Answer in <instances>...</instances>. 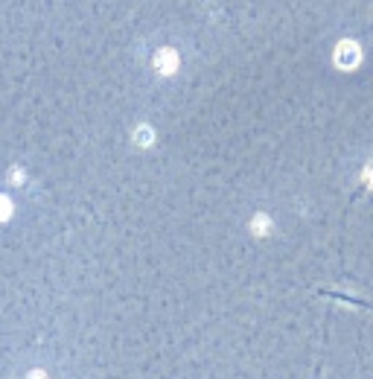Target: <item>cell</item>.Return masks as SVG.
Segmentation results:
<instances>
[{"mask_svg": "<svg viewBox=\"0 0 373 379\" xmlns=\"http://www.w3.org/2000/svg\"><path fill=\"white\" fill-rule=\"evenodd\" d=\"M152 141H155V131L149 126H140V129L134 131V143L137 146H152Z\"/></svg>", "mask_w": 373, "mask_h": 379, "instance_id": "3957f363", "label": "cell"}, {"mask_svg": "<svg viewBox=\"0 0 373 379\" xmlns=\"http://www.w3.org/2000/svg\"><path fill=\"white\" fill-rule=\"evenodd\" d=\"M268 228H271L268 216H254V233H266Z\"/></svg>", "mask_w": 373, "mask_h": 379, "instance_id": "5b68a950", "label": "cell"}, {"mask_svg": "<svg viewBox=\"0 0 373 379\" xmlns=\"http://www.w3.org/2000/svg\"><path fill=\"white\" fill-rule=\"evenodd\" d=\"M27 379H47V373H44V371H32Z\"/></svg>", "mask_w": 373, "mask_h": 379, "instance_id": "8992f818", "label": "cell"}, {"mask_svg": "<svg viewBox=\"0 0 373 379\" xmlns=\"http://www.w3.org/2000/svg\"><path fill=\"white\" fill-rule=\"evenodd\" d=\"M155 68H158V73H164V76L175 73V68H178V56H175V50H158V56H155Z\"/></svg>", "mask_w": 373, "mask_h": 379, "instance_id": "7a4b0ae2", "label": "cell"}, {"mask_svg": "<svg viewBox=\"0 0 373 379\" xmlns=\"http://www.w3.org/2000/svg\"><path fill=\"white\" fill-rule=\"evenodd\" d=\"M362 62V50L356 41H350V38H344V41L336 47V65L341 70H350V68H356Z\"/></svg>", "mask_w": 373, "mask_h": 379, "instance_id": "6da1fadb", "label": "cell"}, {"mask_svg": "<svg viewBox=\"0 0 373 379\" xmlns=\"http://www.w3.org/2000/svg\"><path fill=\"white\" fill-rule=\"evenodd\" d=\"M12 198L9 195H0V222H6V219L12 216Z\"/></svg>", "mask_w": 373, "mask_h": 379, "instance_id": "277c9868", "label": "cell"}, {"mask_svg": "<svg viewBox=\"0 0 373 379\" xmlns=\"http://www.w3.org/2000/svg\"><path fill=\"white\" fill-rule=\"evenodd\" d=\"M365 178H367V184H370V187H373V164H370V167H367V175H365Z\"/></svg>", "mask_w": 373, "mask_h": 379, "instance_id": "52a82bcc", "label": "cell"}]
</instances>
